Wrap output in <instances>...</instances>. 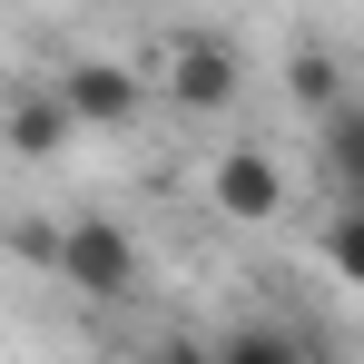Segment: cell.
<instances>
[{"label": "cell", "mask_w": 364, "mask_h": 364, "mask_svg": "<svg viewBox=\"0 0 364 364\" xmlns=\"http://www.w3.org/2000/svg\"><path fill=\"white\" fill-rule=\"evenodd\" d=\"M50 266H60L69 296H89V305H128V296H138V276H148L138 237H128L119 217H99V207H79V217L50 227Z\"/></svg>", "instance_id": "1"}, {"label": "cell", "mask_w": 364, "mask_h": 364, "mask_svg": "<svg viewBox=\"0 0 364 364\" xmlns=\"http://www.w3.org/2000/svg\"><path fill=\"white\" fill-rule=\"evenodd\" d=\"M50 89L69 99L79 138H128V128L148 119V79L128 60H109V50H69V60L50 69Z\"/></svg>", "instance_id": "2"}, {"label": "cell", "mask_w": 364, "mask_h": 364, "mask_svg": "<svg viewBox=\"0 0 364 364\" xmlns=\"http://www.w3.org/2000/svg\"><path fill=\"white\" fill-rule=\"evenodd\" d=\"M158 79H168V99H178L187 119H227L246 89V60L227 30H168L158 40Z\"/></svg>", "instance_id": "3"}, {"label": "cell", "mask_w": 364, "mask_h": 364, "mask_svg": "<svg viewBox=\"0 0 364 364\" xmlns=\"http://www.w3.org/2000/svg\"><path fill=\"white\" fill-rule=\"evenodd\" d=\"M69 138H79V119H69V99L50 79H10V89H0V148H10L20 168H50Z\"/></svg>", "instance_id": "4"}, {"label": "cell", "mask_w": 364, "mask_h": 364, "mask_svg": "<svg viewBox=\"0 0 364 364\" xmlns=\"http://www.w3.org/2000/svg\"><path fill=\"white\" fill-rule=\"evenodd\" d=\"M207 197H217V217L266 227V217H286V168H276L256 138H227V148H217V168H207Z\"/></svg>", "instance_id": "5"}, {"label": "cell", "mask_w": 364, "mask_h": 364, "mask_svg": "<svg viewBox=\"0 0 364 364\" xmlns=\"http://www.w3.org/2000/svg\"><path fill=\"white\" fill-rule=\"evenodd\" d=\"M315 168L335 187V207H364V99H345V109L315 119Z\"/></svg>", "instance_id": "6"}, {"label": "cell", "mask_w": 364, "mask_h": 364, "mask_svg": "<svg viewBox=\"0 0 364 364\" xmlns=\"http://www.w3.org/2000/svg\"><path fill=\"white\" fill-rule=\"evenodd\" d=\"M286 99H296L305 119L345 109V60H335V50H315V40H296V50H286Z\"/></svg>", "instance_id": "7"}, {"label": "cell", "mask_w": 364, "mask_h": 364, "mask_svg": "<svg viewBox=\"0 0 364 364\" xmlns=\"http://www.w3.org/2000/svg\"><path fill=\"white\" fill-rule=\"evenodd\" d=\"M207 355H217V364H315L296 325H266V315H246V325H227V335H217Z\"/></svg>", "instance_id": "8"}, {"label": "cell", "mask_w": 364, "mask_h": 364, "mask_svg": "<svg viewBox=\"0 0 364 364\" xmlns=\"http://www.w3.org/2000/svg\"><path fill=\"white\" fill-rule=\"evenodd\" d=\"M315 256H325V276H345L364 296V207H335V217L315 227Z\"/></svg>", "instance_id": "9"}, {"label": "cell", "mask_w": 364, "mask_h": 364, "mask_svg": "<svg viewBox=\"0 0 364 364\" xmlns=\"http://www.w3.org/2000/svg\"><path fill=\"white\" fill-rule=\"evenodd\" d=\"M128 364H217V355H207V345H197V335H158V345H148V355H128Z\"/></svg>", "instance_id": "10"}]
</instances>
